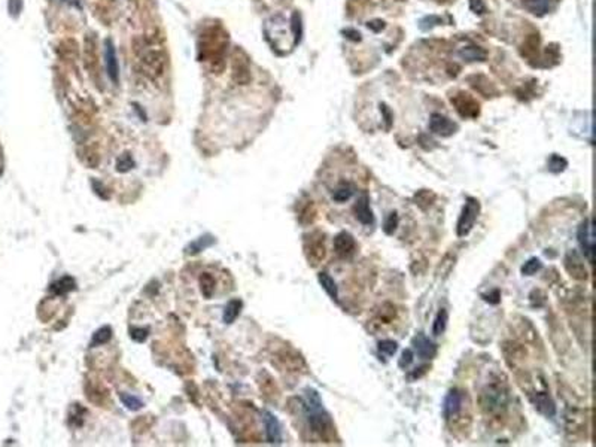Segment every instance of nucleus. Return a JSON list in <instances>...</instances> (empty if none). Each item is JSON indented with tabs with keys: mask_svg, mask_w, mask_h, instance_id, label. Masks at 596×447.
Instances as JSON below:
<instances>
[{
	"mask_svg": "<svg viewBox=\"0 0 596 447\" xmlns=\"http://www.w3.org/2000/svg\"><path fill=\"white\" fill-rule=\"evenodd\" d=\"M508 403V392L499 383L488 385L480 395V406L486 413H499L507 407Z\"/></svg>",
	"mask_w": 596,
	"mask_h": 447,
	"instance_id": "nucleus-1",
	"label": "nucleus"
},
{
	"mask_svg": "<svg viewBox=\"0 0 596 447\" xmlns=\"http://www.w3.org/2000/svg\"><path fill=\"white\" fill-rule=\"evenodd\" d=\"M480 213V203L477 198L468 197L465 201V206L459 215L458 224H456V236L458 237H465L471 233V230L476 225V221Z\"/></svg>",
	"mask_w": 596,
	"mask_h": 447,
	"instance_id": "nucleus-2",
	"label": "nucleus"
},
{
	"mask_svg": "<svg viewBox=\"0 0 596 447\" xmlns=\"http://www.w3.org/2000/svg\"><path fill=\"white\" fill-rule=\"evenodd\" d=\"M577 240L583 249L585 258L591 264H594V261H595V233H594L592 218H588L580 224V227L577 230Z\"/></svg>",
	"mask_w": 596,
	"mask_h": 447,
	"instance_id": "nucleus-3",
	"label": "nucleus"
},
{
	"mask_svg": "<svg viewBox=\"0 0 596 447\" xmlns=\"http://www.w3.org/2000/svg\"><path fill=\"white\" fill-rule=\"evenodd\" d=\"M305 254H307V260L311 263V266L319 264L325 258V239H323L322 233L316 231L307 237Z\"/></svg>",
	"mask_w": 596,
	"mask_h": 447,
	"instance_id": "nucleus-4",
	"label": "nucleus"
},
{
	"mask_svg": "<svg viewBox=\"0 0 596 447\" xmlns=\"http://www.w3.org/2000/svg\"><path fill=\"white\" fill-rule=\"evenodd\" d=\"M564 266L565 270L568 271V274L576 279V280H586L588 279V270L585 266V261L582 258V255L577 251H568L564 260Z\"/></svg>",
	"mask_w": 596,
	"mask_h": 447,
	"instance_id": "nucleus-5",
	"label": "nucleus"
},
{
	"mask_svg": "<svg viewBox=\"0 0 596 447\" xmlns=\"http://www.w3.org/2000/svg\"><path fill=\"white\" fill-rule=\"evenodd\" d=\"M464 406V392L458 388H453L447 392L444 403H443V416L446 421L455 419Z\"/></svg>",
	"mask_w": 596,
	"mask_h": 447,
	"instance_id": "nucleus-6",
	"label": "nucleus"
},
{
	"mask_svg": "<svg viewBox=\"0 0 596 447\" xmlns=\"http://www.w3.org/2000/svg\"><path fill=\"white\" fill-rule=\"evenodd\" d=\"M452 103L456 106V110L464 118H476L480 112L479 103L467 92H459L452 97Z\"/></svg>",
	"mask_w": 596,
	"mask_h": 447,
	"instance_id": "nucleus-7",
	"label": "nucleus"
},
{
	"mask_svg": "<svg viewBox=\"0 0 596 447\" xmlns=\"http://www.w3.org/2000/svg\"><path fill=\"white\" fill-rule=\"evenodd\" d=\"M429 130L438 136L449 137L453 133H456L458 125L452 119H449L447 116H444L441 113H432L431 119H429Z\"/></svg>",
	"mask_w": 596,
	"mask_h": 447,
	"instance_id": "nucleus-8",
	"label": "nucleus"
},
{
	"mask_svg": "<svg viewBox=\"0 0 596 447\" xmlns=\"http://www.w3.org/2000/svg\"><path fill=\"white\" fill-rule=\"evenodd\" d=\"M334 251L340 258H350L356 251L355 237L347 231L338 233L334 237Z\"/></svg>",
	"mask_w": 596,
	"mask_h": 447,
	"instance_id": "nucleus-9",
	"label": "nucleus"
},
{
	"mask_svg": "<svg viewBox=\"0 0 596 447\" xmlns=\"http://www.w3.org/2000/svg\"><path fill=\"white\" fill-rule=\"evenodd\" d=\"M353 213H355V218L362 225H373L374 224V215H373V210L370 207V197L365 192H362L358 197V200H356V203L353 206Z\"/></svg>",
	"mask_w": 596,
	"mask_h": 447,
	"instance_id": "nucleus-10",
	"label": "nucleus"
},
{
	"mask_svg": "<svg viewBox=\"0 0 596 447\" xmlns=\"http://www.w3.org/2000/svg\"><path fill=\"white\" fill-rule=\"evenodd\" d=\"M411 343H413L414 352H416L422 359H432V358H435L438 348H437V345H435L434 342H431L423 333L416 334V336L413 337V342H411Z\"/></svg>",
	"mask_w": 596,
	"mask_h": 447,
	"instance_id": "nucleus-11",
	"label": "nucleus"
},
{
	"mask_svg": "<svg viewBox=\"0 0 596 447\" xmlns=\"http://www.w3.org/2000/svg\"><path fill=\"white\" fill-rule=\"evenodd\" d=\"M104 63L107 69V75L112 79V82L118 84L119 81V67H118V60H116V52L112 45V42L107 39L104 42Z\"/></svg>",
	"mask_w": 596,
	"mask_h": 447,
	"instance_id": "nucleus-12",
	"label": "nucleus"
},
{
	"mask_svg": "<svg viewBox=\"0 0 596 447\" xmlns=\"http://www.w3.org/2000/svg\"><path fill=\"white\" fill-rule=\"evenodd\" d=\"M264 425H266V434H267L269 443L281 445L282 443V428H281L278 418L273 413L266 412L264 413Z\"/></svg>",
	"mask_w": 596,
	"mask_h": 447,
	"instance_id": "nucleus-13",
	"label": "nucleus"
},
{
	"mask_svg": "<svg viewBox=\"0 0 596 447\" xmlns=\"http://www.w3.org/2000/svg\"><path fill=\"white\" fill-rule=\"evenodd\" d=\"M534 404L535 409L547 418H553L556 415V406L546 392H537L534 397Z\"/></svg>",
	"mask_w": 596,
	"mask_h": 447,
	"instance_id": "nucleus-14",
	"label": "nucleus"
},
{
	"mask_svg": "<svg viewBox=\"0 0 596 447\" xmlns=\"http://www.w3.org/2000/svg\"><path fill=\"white\" fill-rule=\"evenodd\" d=\"M458 55L462 60H467V61H485L486 57H488V52L483 48H480V46L468 45V46L461 48Z\"/></svg>",
	"mask_w": 596,
	"mask_h": 447,
	"instance_id": "nucleus-15",
	"label": "nucleus"
},
{
	"mask_svg": "<svg viewBox=\"0 0 596 447\" xmlns=\"http://www.w3.org/2000/svg\"><path fill=\"white\" fill-rule=\"evenodd\" d=\"M317 280H319L320 286L323 288V291H325L335 303H338V288H337V283L334 282V279H332L326 271H320V273L317 274Z\"/></svg>",
	"mask_w": 596,
	"mask_h": 447,
	"instance_id": "nucleus-16",
	"label": "nucleus"
},
{
	"mask_svg": "<svg viewBox=\"0 0 596 447\" xmlns=\"http://www.w3.org/2000/svg\"><path fill=\"white\" fill-rule=\"evenodd\" d=\"M437 195L429 191V189H420L413 195V201L417 207H420L422 210H426L428 207H431L435 201Z\"/></svg>",
	"mask_w": 596,
	"mask_h": 447,
	"instance_id": "nucleus-17",
	"label": "nucleus"
},
{
	"mask_svg": "<svg viewBox=\"0 0 596 447\" xmlns=\"http://www.w3.org/2000/svg\"><path fill=\"white\" fill-rule=\"evenodd\" d=\"M447 322H449V313H447V310H446V309H440L438 313H437V316H435V319H434V324H432V334H434L435 337H440V336L446 331Z\"/></svg>",
	"mask_w": 596,
	"mask_h": 447,
	"instance_id": "nucleus-18",
	"label": "nucleus"
},
{
	"mask_svg": "<svg viewBox=\"0 0 596 447\" xmlns=\"http://www.w3.org/2000/svg\"><path fill=\"white\" fill-rule=\"evenodd\" d=\"M523 4L535 15H544L550 9V0H523Z\"/></svg>",
	"mask_w": 596,
	"mask_h": 447,
	"instance_id": "nucleus-19",
	"label": "nucleus"
},
{
	"mask_svg": "<svg viewBox=\"0 0 596 447\" xmlns=\"http://www.w3.org/2000/svg\"><path fill=\"white\" fill-rule=\"evenodd\" d=\"M242 307H243V303H242L240 300H233V301H230V303L227 304L225 310H224V322H225V324H231V322L240 315Z\"/></svg>",
	"mask_w": 596,
	"mask_h": 447,
	"instance_id": "nucleus-20",
	"label": "nucleus"
},
{
	"mask_svg": "<svg viewBox=\"0 0 596 447\" xmlns=\"http://www.w3.org/2000/svg\"><path fill=\"white\" fill-rule=\"evenodd\" d=\"M353 192H355V188L350 183H343L332 192V200L337 203H344L353 195Z\"/></svg>",
	"mask_w": 596,
	"mask_h": 447,
	"instance_id": "nucleus-21",
	"label": "nucleus"
},
{
	"mask_svg": "<svg viewBox=\"0 0 596 447\" xmlns=\"http://www.w3.org/2000/svg\"><path fill=\"white\" fill-rule=\"evenodd\" d=\"M377 351H379V354L382 355V357H392V355H395V352L398 351V343L397 342H394V340H380L379 343H377Z\"/></svg>",
	"mask_w": 596,
	"mask_h": 447,
	"instance_id": "nucleus-22",
	"label": "nucleus"
},
{
	"mask_svg": "<svg viewBox=\"0 0 596 447\" xmlns=\"http://www.w3.org/2000/svg\"><path fill=\"white\" fill-rule=\"evenodd\" d=\"M398 224H399V216H398V213H397V212H391V213L386 216V219H385L383 231H385L388 236H392V234L397 231Z\"/></svg>",
	"mask_w": 596,
	"mask_h": 447,
	"instance_id": "nucleus-23",
	"label": "nucleus"
},
{
	"mask_svg": "<svg viewBox=\"0 0 596 447\" xmlns=\"http://www.w3.org/2000/svg\"><path fill=\"white\" fill-rule=\"evenodd\" d=\"M567 166H568V161H567L564 157H561V155L553 154V155L550 157V160H549V170L553 172V173H561V172H564V170L567 169Z\"/></svg>",
	"mask_w": 596,
	"mask_h": 447,
	"instance_id": "nucleus-24",
	"label": "nucleus"
},
{
	"mask_svg": "<svg viewBox=\"0 0 596 447\" xmlns=\"http://www.w3.org/2000/svg\"><path fill=\"white\" fill-rule=\"evenodd\" d=\"M543 268V263H541V260H538V258H531V260H528L525 264H523V267H522V273L525 274V276H534L537 271H540Z\"/></svg>",
	"mask_w": 596,
	"mask_h": 447,
	"instance_id": "nucleus-25",
	"label": "nucleus"
},
{
	"mask_svg": "<svg viewBox=\"0 0 596 447\" xmlns=\"http://www.w3.org/2000/svg\"><path fill=\"white\" fill-rule=\"evenodd\" d=\"M109 339H110V328H109V327H104V328L99 330V331L94 334L91 345H93V346H96V345H103V343H106Z\"/></svg>",
	"mask_w": 596,
	"mask_h": 447,
	"instance_id": "nucleus-26",
	"label": "nucleus"
},
{
	"mask_svg": "<svg viewBox=\"0 0 596 447\" xmlns=\"http://www.w3.org/2000/svg\"><path fill=\"white\" fill-rule=\"evenodd\" d=\"M291 30H293V33H294V43L297 45L298 42H299V39H301V18H299V15H298L297 12L293 15V24H291Z\"/></svg>",
	"mask_w": 596,
	"mask_h": 447,
	"instance_id": "nucleus-27",
	"label": "nucleus"
},
{
	"mask_svg": "<svg viewBox=\"0 0 596 447\" xmlns=\"http://www.w3.org/2000/svg\"><path fill=\"white\" fill-rule=\"evenodd\" d=\"M122 403L125 404V407H128L130 410H139L143 404L139 398L133 397V395H121Z\"/></svg>",
	"mask_w": 596,
	"mask_h": 447,
	"instance_id": "nucleus-28",
	"label": "nucleus"
},
{
	"mask_svg": "<svg viewBox=\"0 0 596 447\" xmlns=\"http://www.w3.org/2000/svg\"><path fill=\"white\" fill-rule=\"evenodd\" d=\"M209 237H201V239H199L197 242H194V243H191L190 245V252L191 254H197V252H200V251H203L206 246H209L213 240H207Z\"/></svg>",
	"mask_w": 596,
	"mask_h": 447,
	"instance_id": "nucleus-29",
	"label": "nucleus"
},
{
	"mask_svg": "<svg viewBox=\"0 0 596 447\" xmlns=\"http://www.w3.org/2000/svg\"><path fill=\"white\" fill-rule=\"evenodd\" d=\"M413 352L410 351V349H405L402 354H401V358H399V361H398V365L401 367V368H407L411 362H413Z\"/></svg>",
	"mask_w": 596,
	"mask_h": 447,
	"instance_id": "nucleus-30",
	"label": "nucleus"
},
{
	"mask_svg": "<svg viewBox=\"0 0 596 447\" xmlns=\"http://www.w3.org/2000/svg\"><path fill=\"white\" fill-rule=\"evenodd\" d=\"M482 298H483L485 301H488L489 304H498V303L501 301V292H499L498 289H494V291L489 292V294H483Z\"/></svg>",
	"mask_w": 596,
	"mask_h": 447,
	"instance_id": "nucleus-31",
	"label": "nucleus"
},
{
	"mask_svg": "<svg viewBox=\"0 0 596 447\" xmlns=\"http://www.w3.org/2000/svg\"><path fill=\"white\" fill-rule=\"evenodd\" d=\"M470 9L479 15H483L486 12V4L483 3V0H470Z\"/></svg>",
	"mask_w": 596,
	"mask_h": 447,
	"instance_id": "nucleus-32",
	"label": "nucleus"
},
{
	"mask_svg": "<svg viewBox=\"0 0 596 447\" xmlns=\"http://www.w3.org/2000/svg\"><path fill=\"white\" fill-rule=\"evenodd\" d=\"M22 7V0H9V12L10 15L16 16Z\"/></svg>",
	"mask_w": 596,
	"mask_h": 447,
	"instance_id": "nucleus-33",
	"label": "nucleus"
},
{
	"mask_svg": "<svg viewBox=\"0 0 596 447\" xmlns=\"http://www.w3.org/2000/svg\"><path fill=\"white\" fill-rule=\"evenodd\" d=\"M385 27V22L383 21H380V19H374V21H371V22H368V28H371L373 31H380L382 28Z\"/></svg>",
	"mask_w": 596,
	"mask_h": 447,
	"instance_id": "nucleus-34",
	"label": "nucleus"
},
{
	"mask_svg": "<svg viewBox=\"0 0 596 447\" xmlns=\"http://www.w3.org/2000/svg\"><path fill=\"white\" fill-rule=\"evenodd\" d=\"M426 371H428V365H422V367L416 368V370L410 374V379H419V377H422V374H425Z\"/></svg>",
	"mask_w": 596,
	"mask_h": 447,
	"instance_id": "nucleus-35",
	"label": "nucleus"
},
{
	"mask_svg": "<svg viewBox=\"0 0 596 447\" xmlns=\"http://www.w3.org/2000/svg\"><path fill=\"white\" fill-rule=\"evenodd\" d=\"M343 33H344L349 39H352V40H361V34H359V31H356V30L347 28V30H344Z\"/></svg>",
	"mask_w": 596,
	"mask_h": 447,
	"instance_id": "nucleus-36",
	"label": "nucleus"
},
{
	"mask_svg": "<svg viewBox=\"0 0 596 447\" xmlns=\"http://www.w3.org/2000/svg\"><path fill=\"white\" fill-rule=\"evenodd\" d=\"M63 1H66V3H69V4H73V6H78V7L81 6L78 0H63Z\"/></svg>",
	"mask_w": 596,
	"mask_h": 447,
	"instance_id": "nucleus-37",
	"label": "nucleus"
}]
</instances>
